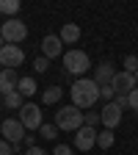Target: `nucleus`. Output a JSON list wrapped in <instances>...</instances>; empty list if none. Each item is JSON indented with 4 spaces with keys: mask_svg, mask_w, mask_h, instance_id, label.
I'll list each match as a JSON object with an SVG mask.
<instances>
[{
    "mask_svg": "<svg viewBox=\"0 0 138 155\" xmlns=\"http://www.w3.org/2000/svg\"><path fill=\"white\" fill-rule=\"evenodd\" d=\"M17 119L22 122L25 130H39V127H42V108H39L36 103H22Z\"/></svg>",
    "mask_w": 138,
    "mask_h": 155,
    "instance_id": "6",
    "label": "nucleus"
},
{
    "mask_svg": "<svg viewBox=\"0 0 138 155\" xmlns=\"http://www.w3.org/2000/svg\"><path fill=\"white\" fill-rule=\"evenodd\" d=\"M113 141H116L113 130H102V133H97V147H102V150H111V147H113Z\"/></svg>",
    "mask_w": 138,
    "mask_h": 155,
    "instance_id": "19",
    "label": "nucleus"
},
{
    "mask_svg": "<svg viewBox=\"0 0 138 155\" xmlns=\"http://www.w3.org/2000/svg\"><path fill=\"white\" fill-rule=\"evenodd\" d=\"M25 144H28V147H36V139H33L30 133H25Z\"/></svg>",
    "mask_w": 138,
    "mask_h": 155,
    "instance_id": "29",
    "label": "nucleus"
},
{
    "mask_svg": "<svg viewBox=\"0 0 138 155\" xmlns=\"http://www.w3.org/2000/svg\"><path fill=\"white\" fill-rule=\"evenodd\" d=\"M61 97H64V89H61V86H47V89L42 91V103H44V105H55Z\"/></svg>",
    "mask_w": 138,
    "mask_h": 155,
    "instance_id": "15",
    "label": "nucleus"
},
{
    "mask_svg": "<svg viewBox=\"0 0 138 155\" xmlns=\"http://www.w3.org/2000/svg\"><path fill=\"white\" fill-rule=\"evenodd\" d=\"M61 58H64V72H69L75 78H83L88 72V67H91V58L83 50H66Z\"/></svg>",
    "mask_w": 138,
    "mask_h": 155,
    "instance_id": "3",
    "label": "nucleus"
},
{
    "mask_svg": "<svg viewBox=\"0 0 138 155\" xmlns=\"http://www.w3.org/2000/svg\"><path fill=\"white\" fill-rule=\"evenodd\" d=\"M25 155H47V152H44L42 147H28V152H25Z\"/></svg>",
    "mask_w": 138,
    "mask_h": 155,
    "instance_id": "28",
    "label": "nucleus"
},
{
    "mask_svg": "<svg viewBox=\"0 0 138 155\" xmlns=\"http://www.w3.org/2000/svg\"><path fill=\"white\" fill-rule=\"evenodd\" d=\"M58 39H61L64 45H75L77 39H80V28H77L75 22H64V25H61V33H58Z\"/></svg>",
    "mask_w": 138,
    "mask_h": 155,
    "instance_id": "14",
    "label": "nucleus"
},
{
    "mask_svg": "<svg viewBox=\"0 0 138 155\" xmlns=\"http://www.w3.org/2000/svg\"><path fill=\"white\" fill-rule=\"evenodd\" d=\"M22 61H25V50L19 45H3L0 47V64L3 67L17 69V67H22Z\"/></svg>",
    "mask_w": 138,
    "mask_h": 155,
    "instance_id": "7",
    "label": "nucleus"
},
{
    "mask_svg": "<svg viewBox=\"0 0 138 155\" xmlns=\"http://www.w3.org/2000/svg\"><path fill=\"white\" fill-rule=\"evenodd\" d=\"M3 105H6L8 111H19V108H22V94H19L17 89L8 91V94H3Z\"/></svg>",
    "mask_w": 138,
    "mask_h": 155,
    "instance_id": "17",
    "label": "nucleus"
},
{
    "mask_svg": "<svg viewBox=\"0 0 138 155\" xmlns=\"http://www.w3.org/2000/svg\"><path fill=\"white\" fill-rule=\"evenodd\" d=\"M111 89L116 91V94H130L133 89H135V78L130 75V72H116L113 75V81H111Z\"/></svg>",
    "mask_w": 138,
    "mask_h": 155,
    "instance_id": "11",
    "label": "nucleus"
},
{
    "mask_svg": "<svg viewBox=\"0 0 138 155\" xmlns=\"http://www.w3.org/2000/svg\"><path fill=\"white\" fill-rule=\"evenodd\" d=\"M69 94H72V105L86 111L100 100V86L94 83V78H77L72 83V89H69Z\"/></svg>",
    "mask_w": 138,
    "mask_h": 155,
    "instance_id": "1",
    "label": "nucleus"
},
{
    "mask_svg": "<svg viewBox=\"0 0 138 155\" xmlns=\"http://www.w3.org/2000/svg\"><path fill=\"white\" fill-rule=\"evenodd\" d=\"M58 130H66V133H75L77 127L83 125V111L77 105H64L55 111V122H53Z\"/></svg>",
    "mask_w": 138,
    "mask_h": 155,
    "instance_id": "2",
    "label": "nucleus"
},
{
    "mask_svg": "<svg viewBox=\"0 0 138 155\" xmlns=\"http://www.w3.org/2000/svg\"><path fill=\"white\" fill-rule=\"evenodd\" d=\"M3 45H6V42H3V36H0V47H3Z\"/></svg>",
    "mask_w": 138,
    "mask_h": 155,
    "instance_id": "31",
    "label": "nucleus"
},
{
    "mask_svg": "<svg viewBox=\"0 0 138 155\" xmlns=\"http://www.w3.org/2000/svg\"><path fill=\"white\" fill-rule=\"evenodd\" d=\"M0 155H14V147L3 139V136H0Z\"/></svg>",
    "mask_w": 138,
    "mask_h": 155,
    "instance_id": "27",
    "label": "nucleus"
},
{
    "mask_svg": "<svg viewBox=\"0 0 138 155\" xmlns=\"http://www.w3.org/2000/svg\"><path fill=\"white\" fill-rule=\"evenodd\" d=\"M50 155H75V152H72V147H66V144H55V150H53Z\"/></svg>",
    "mask_w": 138,
    "mask_h": 155,
    "instance_id": "25",
    "label": "nucleus"
},
{
    "mask_svg": "<svg viewBox=\"0 0 138 155\" xmlns=\"http://www.w3.org/2000/svg\"><path fill=\"white\" fill-rule=\"evenodd\" d=\"M39 136H42L44 141H53L55 136H58V127H55V125H47V122H42V127H39Z\"/></svg>",
    "mask_w": 138,
    "mask_h": 155,
    "instance_id": "20",
    "label": "nucleus"
},
{
    "mask_svg": "<svg viewBox=\"0 0 138 155\" xmlns=\"http://www.w3.org/2000/svg\"><path fill=\"white\" fill-rule=\"evenodd\" d=\"M33 69H36L39 75H42V72H47V69H50V58H44V55H39L36 61H33Z\"/></svg>",
    "mask_w": 138,
    "mask_h": 155,
    "instance_id": "22",
    "label": "nucleus"
},
{
    "mask_svg": "<svg viewBox=\"0 0 138 155\" xmlns=\"http://www.w3.org/2000/svg\"><path fill=\"white\" fill-rule=\"evenodd\" d=\"M17 81H19L17 69L3 67V69H0V94H8V91H14V89H17Z\"/></svg>",
    "mask_w": 138,
    "mask_h": 155,
    "instance_id": "13",
    "label": "nucleus"
},
{
    "mask_svg": "<svg viewBox=\"0 0 138 155\" xmlns=\"http://www.w3.org/2000/svg\"><path fill=\"white\" fill-rule=\"evenodd\" d=\"M119 122H122V108L116 103H105L100 108V125H105V130H113L119 127Z\"/></svg>",
    "mask_w": 138,
    "mask_h": 155,
    "instance_id": "9",
    "label": "nucleus"
},
{
    "mask_svg": "<svg viewBox=\"0 0 138 155\" xmlns=\"http://www.w3.org/2000/svg\"><path fill=\"white\" fill-rule=\"evenodd\" d=\"M0 136L14 147V152L19 150V144H22V139H25V127H22V122L19 119H3V125H0Z\"/></svg>",
    "mask_w": 138,
    "mask_h": 155,
    "instance_id": "5",
    "label": "nucleus"
},
{
    "mask_svg": "<svg viewBox=\"0 0 138 155\" xmlns=\"http://www.w3.org/2000/svg\"><path fill=\"white\" fill-rule=\"evenodd\" d=\"M133 78H135V86H138V69H135V72H133Z\"/></svg>",
    "mask_w": 138,
    "mask_h": 155,
    "instance_id": "30",
    "label": "nucleus"
},
{
    "mask_svg": "<svg viewBox=\"0 0 138 155\" xmlns=\"http://www.w3.org/2000/svg\"><path fill=\"white\" fill-rule=\"evenodd\" d=\"M17 91L22 94V97H33L39 91V86H36L33 78H19V81H17Z\"/></svg>",
    "mask_w": 138,
    "mask_h": 155,
    "instance_id": "16",
    "label": "nucleus"
},
{
    "mask_svg": "<svg viewBox=\"0 0 138 155\" xmlns=\"http://www.w3.org/2000/svg\"><path fill=\"white\" fill-rule=\"evenodd\" d=\"M113 75H116V69H113L108 61H102V64L94 67V83H97V86H111Z\"/></svg>",
    "mask_w": 138,
    "mask_h": 155,
    "instance_id": "12",
    "label": "nucleus"
},
{
    "mask_svg": "<svg viewBox=\"0 0 138 155\" xmlns=\"http://www.w3.org/2000/svg\"><path fill=\"white\" fill-rule=\"evenodd\" d=\"M19 6H22V0H0V14L14 17V14L19 11Z\"/></svg>",
    "mask_w": 138,
    "mask_h": 155,
    "instance_id": "18",
    "label": "nucleus"
},
{
    "mask_svg": "<svg viewBox=\"0 0 138 155\" xmlns=\"http://www.w3.org/2000/svg\"><path fill=\"white\" fill-rule=\"evenodd\" d=\"M113 97H116V91H113L111 86H100V100H108V103H111Z\"/></svg>",
    "mask_w": 138,
    "mask_h": 155,
    "instance_id": "24",
    "label": "nucleus"
},
{
    "mask_svg": "<svg viewBox=\"0 0 138 155\" xmlns=\"http://www.w3.org/2000/svg\"><path fill=\"white\" fill-rule=\"evenodd\" d=\"M0 36H3L6 45H22L28 39V25L17 17H8L3 25H0Z\"/></svg>",
    "mask_w": 138,
    "mask_h": 155,
    "instance_id": "4",
    "label": "nucleus"
},
{
    "mask_svg": "<svg viewBox=\"0 0 138 155\" xmlns=\"http://www.w3.org/2000/svg\"><path fill=\"white\" fill-rule=\"evenodd\" d=\"M83 125L97 127V125H100V111H83Z\"/></svg>",
    "mask_w": 138,
    "mask_h": 155,
    "instance_id": "21",
    "label": "nucleus"
},
{
    "mask_svg": "<svg viewBox=\"0 0 138 155\" xmlns=\"http://www.w3.org/2000/svg\"><path fill=\"white\" fill-rule=\"evenodd\" d=\"M42 55L44 58H58V55H64V42L58 39V33H47L42 39Z\"/></svg>",
    "mask_w": 138,
    "mask_h": 155,
    "instance_id": "10",
    "label": "nucleus"
},
{
    "mask_svg": "<svg viewBox=\"0 0 138 155\" xmlns=\"http://www.w3.org/2000/svg\"><path fill=\"white\" fill-rule=\"evenodd\" d=\"M75 147L80 152H88L91 147H97V127H88V125H80L75 130Z\"/></svg>",
    "mask_w": 138,
    "mask_h": 155,
    "instance_id": "8",
    "label": "nucleus"
},
{
    "mask_svg": "<svg viewBox=\"0 0 138 155\" xmlns=\"http://www.w3.org/2000/svg\"><path fill=\"white\" fill-rule=\"evenodd\" d=\"M0 67H3V64H0Z\"/></svg>",
    "mask_w": 138,
    "mask_h": 155,
    "instance_id": "32",
    "label": "nucleus"
},
{
    "mask_svg": "<svg viewBox=\"0 0 138 155\" xmlns=\"http://www.w3.org/2000/svg\"><path fill=\"white\" fill-rule=\"evenodd\" d=\"M127 103H130V108H133V111H138V86L127 94Z\"/></svg>",
    "mask_w": 138,
    "mask_h": 155,
    "instance_id": "26",
    "label": "nucleus"
},
{
    "mask_svg": "<svg viewBox=\"0 0 138 155\" xmlns=\"http://www.w3.org/2000/svg\"><path fill=\"white\" fill-rule=\"evenodd\" d=\"M135 69H138V55H127V58H124V72L133 75Z\"/></svg>",
    "mask_w": 138,
    "mask_h": 155,
    "instance_id": "23",
    "label": "nucleus"
}]
</instances>
